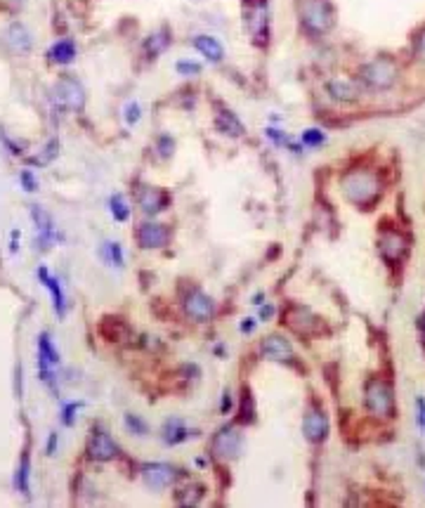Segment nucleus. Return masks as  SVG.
<instances>
[{"label":"nucleus","mask_w":425,"mask_h":508,"mask_svg":"<svg viewBox=\"0 0 425 508\" xmlns=\"http://www.w3.org/2000/svg\"><path fill=\"white\" fill-rule=\"evenodd\" d=\"M343 192L354 206L368 208L380 199L382 185L378 175L371 171H352L343 178Z\"/></svg>","instance_id":"f257e3e1"},{"label":"nucleus","mask_w":425,"mask_h":508,"mask_svg":"<svg viewBox=\"0 0 425 508\" xmlns=\"http://www.w3.org/2000/svg\"><path fill=\"white\" fill-rule=\"evenodd\" d=\"M366 409L375 419H392L395 416V390L387 380L371 378L366 383Z\"/></svg>","instance_id":"f03ea898"},{"label":"nucleus","mask_w":425,"mask_h":508,"mask_svg":"<svg viewBox=\"0 0 425 508\" xmlns=\"http://www.w3.org/2000/svg\"><path fill=\"white\" fill-rule=\"evenodd\" d=\"M397 76H400V69H397V64L390 57H378L361 67V81L375 90L392 88L397 83Z\"/></svg>","instance_id":"7ed1b4c3"},{"label":"nucleus","mask_w":425,"mask_h":508,"mask_svg":"<svg viewBox=\"0 0 425 508\" xmlns=\"http://www.w3.org/2000/svg\"><path fill=\"white\" fill-rule=\"evenodd\" d=\"M302 24L314 36H322L333 26V10L326 0H305L302 3Z\"/></svg>","instance_id":"20e7f679"},{"label":"nucleus","mask_w":425,"mask_h":508,"mask_svg":"<svg viewBox=\"0 0 425 508\" xmlns=\"http://www.w3.org/2000/svg\"><path fill=\"white\" fill-rule=\"evenodd\" d=\"M283 324L300 336H317L324 331V322L305 305H290L286 312H283Z\"/></svg>","instance_id":"39448f33"},{"label":"nucleus","mask_w":425,"mask_h":508,"mask_svg":"<svg viewBox=\"0 0 425 508\" xmlns=\"http://www.w3.org/2000/svg\"><path fill=\"white\" fill-rule=\"evenodd\" d=\"M55 100L62 109L67 111H81L85 104V93L83 86L78 83L74 76H62L55 86Z\"/></svg>","instance_id":"423d86ee"},{"label":"nucleus","mask_w":425,"mask_h":508,"mask_svg":"<svg viewBox=\"0 0 425 508\" xmlns=\"http://www.w3.org/2000/svg\"><path fill=\"white\" fill-rule=\"evenodd\" d=\"M210 449L217 458L232 461V458H237L241 451H244V437H241V433L237 428L227 426L222 430H217V435L212 437Z\"/></svg>","instance_id":"0eeeda50"},{"label":"nucleus","mask_w":425,"mask_h":508,"mask_svg":"<svg viewBox=\"0 0 425 508\" xmlns=\"http://www.w3.org/2000/svg\"><path fill=\"white\" fill-rule=\"evenodd\" d=\"M85 451H88V456L92 458V461L104 463V461H113V458L118 456V444L111 440V435L106 433V430L95 428L90 433L88 449Z\"/></svg>","instance_id":"6e6552de"},{"label":"nucleus","mask_w":425,"mask_h":508,"mask_svg":"<svg viewBox=\"0 0 425 508\" xmlns=\"http://www.w3.org/2000/svg\"><path fill=\"white\" fill-rule=\"evenodd\" d=\"M142 480L149 490H166L177 480V468L170 463H144L142 465Z\"/></svg>","instance_id":"1a4fd4ad"},{"label":"nucleus","mask_w":425,"mask_h":508,"mask_svg":"<svg viewBox=\"0 0 425 508\" xmlns=\"http://www.w3.org/2000/svg\"><path fill=\"white\" fill-rule=\"evenodd\" d=\"M184 312L189 320L194 322H208L215 315V300L208 293H203L201 288H194L187 298H184Z\"/></svg>","instance_id":"9d476101"},{"label":"nucleus","mask_w":425,"mask_h":508,"mask_svg":"<svg viewBox=\"0 0 425 508\" xmlns=\"http://www.w3.org/2000/svg\"><path fill=\"white\" fill-rule=\"evenodd\" d=\"M31 220L35 225V232H38V244H42L40 249H50V244L60 242L62 235L57 232V225L52 220V215L47 213L45 208L40 206H31Z\"/></svg>","instance_id":"9b49d317"},{"label":"nucleus","mask_w":425,"mask_h":508,"mask_svg":"<svg viewBox=\"0 0 425 508\" xmlns=\"http://www.w3.org/2000/svg\"><path fill=\"white\" fill-rule=\"evenodd\" d=\"M135 239H137V244L147 251L163 249V246L170 242V232L166 225L161 222H144L135 230Z\"/></svg>","instance_id":"f8f14e48"},{"label":"nucleus","mask_w":425,"mask_h":508,"mask_svg":"<svg viewBox=\"0 0 425 508\" xmlns=\"http://www.w3.org/2000/svg\"><path fill=\"white\" fill-rule=\"evenodd\" d=\"M302 435L310 442H324L329 435V416L319 407H310L302 416Z\"/></svg>","instance_id":"ddd939ff"},{"label":"nucleus","mask_w":425,"mask_h":508,"mask_svg":"<svg viewBox=\"0 0 425 508\" xmlns=\"http://www.w3.org/2000/svg\"><path fill=\"white\" fill-rule=\"evenodd\" d=\"M248 31H251L253 40L258 45L267 43L269 36V15H267V5L265 0H255L251 8V17H248Z\"/></svg>","instance_id":"4468645a"},{"label":"nucleus","mask_w":425,"mask_h":508,"mask_svg":"<svg viewBox=\"0 0 425 508\" xmlns=\"http://www.w3.org/2000/svg\"><path fill=\"white\" fill-rule=\"evenodd\" d=\"M260 352L265 359H272V362H281V364H288L293 362V348H290L288 338L283 336H267L265 341L260 345Z\"/></svg>","instance_id":"2eb2a0df"},{"label":"nucleus","mask_w":425,"mask_h":508,"mask_svg":"<svg viewBox=\"0 0 425 508\" xmlns=\"http://www.w3.org/2000/svg\"><path fill=\"white\" fill-rule=\"evenodd\" d=\"M38 279H40V284L50 291V295H52V307H55L57 317H64L67 315V295H64L62 281L57 279L45 265L38 267Z\"/></svg>","instance_id":"dca6fc26"},{"label":"nucleus","mask_w":425,"mask_h":508,"mask_svg":"<svg viewBox=\"0 0 425 508\" xmlns=\"http://www.w3.org/2000/svg\"><path fill=\"white\" fill-rule=\"evenodd\" d=\"M137 203L147 215H156V213H161V210L168 208L170 196L159 187H142L140 194H137Z\"/></svg>","instance_id":"f3484780"},{"label":"nucleus","mask_w":425,"mask_h":508,"mask_svg":"<svg viewBox=\"0 0 425 508\" xmlns=\"http://www.w3.org/2000/svg\"><path fill=\"white\" fill-rule=\"evenodd\" d=\"M329 95L336 102H357L359 100V86L350 79H333L329 81Z\"/></svg>","instance_id":"a211bd4d"},{"label":"nucleus","mask_w":425,"mask_h":508,"mask_svg":"<svg viewBox=\"0 0 425 508\" xmlns=\"http://www.w3.org/2000/svg\"><path fill=\"white\" fill-rule=\"evenodd\" d=\"M191 45L196 47L198 52L203 55L208 62H222L225 57V47L222 43L215 38V36H208V33H201V36H194V40H191Z\"/></svg>","instance_id":"6ab92c4d"},{"label":"nucleus","mask_w":425,"mask_h":508,"mask_svg":"<svg viewBox=\"0 0 425 508\" xmlns=\"http://www.w3.org/2000/svg\"><path fill=\"white\" fill-rule=\"evenodd\" d=\"M404 251H407V242H404V237L397 235V232H387V235L380 239V256L385 258L387 263L402 260Z\"/></svg>","instance_id":"aec40b11"},{"label":"nucleus","mask_w":425,"mask_h":508,"mask_svg":"<svg viewBox=\"0 0 425 508\" xmlns=\"http://www.w3.org/2000/svg\"><path fill=\"white\" fill-rule=\"evenodd\" d=\"M161 433H163V442L170 444V447H173V444H180L184 440H189V437H191V430L184 426L180 419L166 421V426H163Z\"/></svg>","instance_id":"412c9836"},{"label":"nucleus","mask_w":425,"mask_h":508,"mask_svg":"<svg viewBox=\"0 0 425 508\" xmlns=\"http://www.w3.org/2000/svg\"><path fill=\"white\" fill-rule=\"evenodd\" d=\"M50 60L55 64H71L76 60V43L71 38H62L50 47Z\"/></svg>","instance_id":"4be33fe9"},{"label":"nucleus","mask_w":425,"mask_h":508,"mask_svg":"<svg viewBox=\"0 0 425 508\" xmlns=\"http://www.w3.org/2000/svg\"><path fill=\"white\" fill-rule=\"evenodd\" d=\"M7 43H10L17 52H28L33 45V40H31V33H28L26 26L12 24L10 31H7Z\"/></svg>","instance_id":"5701e85b"},{"label":"nucleus","mask_w":425,"mask_h":508,"mask_svg":"<svg viewBox=\"0 0 425 508\" xmlns=\"http://www.w3.org/2000/svg\"><path fill=\"white\" fill-rule=\"evenodd\" d=\"M97 329H99V334H102L109 343H116V341H120V338L128 334L123 320H118V317H104V320L99 322Z\"/></svg>","instance_id":"b1692460"},{"label":"nucleus","mask_w":425,"mask_h":508,"mask_svg":"<svg viewBox=\"0 0 425 508\" xmlns=\"http://www.w3.org/2000/svg\"><path fill=\"white\" fill-rule=\"evenodd\" d=\"M38 362L42 364H50V366H57L62 362V357H60V352H57L55 348V343H52V338H50V334H42L38 336Z\"/></svg>","instance_id":"393cba45"},{"label":"nucleus","mask_w":425,"mask_h":508,"mask_svg":"<svg viewBox=\"0 0 425 508\" xmlns=\"http://www.w3.org/2000/svg\"><path fill=\"white\" fill-rule=\"evenodd\" d=\"M217 128L222 130L225 135H234V137L244 135V123H241L232 111H220L217 114Z\"/></svg>","instance_id":"a878e982"},{"label":"nucleus","mask_w":425,"mask_h":508,"mask_svg":"<svg viewBox=\"0 0 425 508\" xmlns=\"http://www.w3.org/2000/svg\"><path fill=\"white\" fill-rule=\"evenodd\" d=\"M102 258L104 263H109L111 267H123V249L118 242H104L102 244Z\"/></svg>","instance_id":"bb28decb"},{"label":"nucleus","mask_w":425,"mask_h":508,"mask_svg":"<svg viewBox=\"0 0 425 508\" xmlns=\"http://www.w3.org/2000/svg\"><path fill=\"white\" fill-rule=\"evenodd\" d=\"M109 210H111V218H113L116 222L130 220V208H128L123 194H113V196H111V199H109Z\"/></svg>","instance_id":"cd10ccee"},{"label":"nucleus","mask_w":425,"mask_h":508,"mask_svg":"<svg viewBox=\"0 0 425 508\" xmlns=\"http://www.w3.org/2000/svg\"><path fill=\"white\" fill-rule=\"evenodd\" d=\"M28 468H31V463H28V454L24 451V456H21V463H19V470L17 475H14V485H17V490L21 494H31V485H28Z\"/></svg>","instance_id":"c85d7f7f"},{"label":"nucleus","mask_w":425,"mask_h":508,"mask_svg":"<svg viewBox=\"0 0 425 508\" xmlns=\"http://www.w3.org/2000/svg\"><path fill=\"white\" fill-rule=\"evenodd\" d=\"M147 52L149 55H161L163 50L168 47V38H166V31H159V33H152V36L147 38Z\"/></svg>","instance_id":"c756f323"},{"label":"nucleus","mask_w":425,"mask_h":508,"mask_svg":"<svg viewBox=\"0 0 425 508\" xmlns=\"http://www.w3.org/2000/svg\"><path fill=\"white\" fill-rule=\"evenodd\" d=\"M83 409V402H67L62 407V423L64 426H74L76 423V414Z\"/></svg>","instance_id":"7c9ffc66"},{"label":"nucleus","mask_w":425,"mask_h":508,"mask_svg":"<svg viewBox=\"0 0 425 508\" xmlns=\"http://www.w3.org/2000/svg\"><path fill=\"white\" fill-rule=\"evenodd\" d=\"M302 142L307 147H319L326 142V132H322L319 128H307L302 130Z\"/></svg>","instance_id":"2f4dec72"},{"label":"nucleus","mask_w":425,"mask_h":508,"mask_svg":"<svg viewBox=\"0 0 425 508\" xmlns=\"http://www.w3.org/2000/svg\"><path fill=\"white\" fill-rule=\"evenodd\" d=\"M125 428L130 430L132 435H144L147 430H149L147 423L142 421L140 416H132V414H125Z\"/></svg>","instance_id":"473e14b6"},{"label":"nucleus","mask_w":425,"mask_h":508,"mask_svg":"<svg viewBox=\"0 0 425 508\" xmlns=\"http://www.w3.org/2000/svg\"><path fill=\"white\" fill-rule=\"evenodd\" d=\"M140 118H142V107H140L137 102H130V104L125 107V123H128V125H135V123L140 121Z\"/></svg>","instance_id":"72a5a7b5"},{"label":"nucleus","mask_w":425,"mask_h":508,"mask_svg":"<svg viewBox=\"0 0 425 508\" xmlns=\"http://www.w3.org/2000/svg\"><path fill=\"white\" fill-rule=\"evenodd\" d=\"M175 69L182 76H196L198 72H201V64H196V62H177Z\"/></svg>","instance_id":"f704fd0d"},{"label":"nucleus","mask_w":425,"mask_h":508,"mask_svg":"<svg viewBox=\"0 0 425 508\" xmlns=\"http://www.w3.org/2000/svg\"><path fill=\"white\" fill-rule=\"evenodd\" d=\"M19 180H21V187H24L26 192H35V189H38V182H35V175L31 171H21Z\"/></svg>","instance_id":"c9c22d12"},{"label":"nucleus","mask_w":425,"mask_h":508,"mask_svg":"<svg viewBox=\"0 0 425 508\" xmlns=\"http://www.w3.org/2000/svg\"><path fill=\"white\" fill-rule=\"evenodd\" d=\"M265 132H267V137L272 140V142H276V145H288V137L283 135L281 130H276V128H267Z\"/></svg>","instance_id":"e433bc0d"},{"label":"nucleus","mask_w":425,"mask_h":508,"mask_svg":"<svg viewBox=\"0 0 425 508\" xmlns=\"http://www.w3.org/2000/svg\"><path fill=\"white\" fill-rule=\"evenodd\" d=\"M416 409H418V416H416L418 426H421V430H425V400L423 397L416 400Z\"/></svg>","instance_id":"4c0bfd02"},{"label":"nucleus","mask_w":425,"mask_h":508,"mask_svg":"<svg viewBox=\"0 0 425 508\" xmlns=\"http://www.w3.org/2000/svg\"><path fill=\"white\" fill-rule=\"evenodd\" d=\"M255 327H258V324H255L253 317H246V320L241 322V331H244V334H253Z\"/></svg>","instance_id":"58836bf2"},{"label":"nucleus","mask_w":425,"mask_h":508,"mask_svg":"<svg viewBox=\"0 0 425 508\" xmlns=\"http://www.w3.org/2000/svg\"><path fill=\"white\" fill-rule=\"evenodd\" d=\"M45 451H47V454H50V456H52V454H55V451H57V433H50Z\"/></svg>","instance_id":"ea45409f"},{"label":"nucleus","mask_w":425,"mask_h":508,"mask_svg":"<svg viewBox=\"0 0 425 508\" xmlns=\"http://www.w3.org/2000/svg\"><path fill=\"white\" fill-rule=\"evenodd\" d=\"M418 55H421V57L425 60V31L421 33V36H418Z\"/></svg>","instance_id":"a19ab883"},{"label":"nucleus","mask_w":425,"mask_h":508,"mask_svg":"<svg viewBox=\"0 0 425 508\" xmlns=\"http://www.w3.org/2000/svg\"><path fill=\"white\" fill-rule=\"evenodd\" d=\"M272 312H274V307H272V305H265V307H262V317H272Z\"/></svg>","instance_id":"79ce46f5"},{"label":"nucleus","mask_w":425,"mask_h":508,"mask_svg":"<svg viewBox=\"0 0 425 508\" xmlns=\"http://www.w3.org/2000/svg\"><path fill=\"white\" fill-rule=\"evenodd\" d=\"M230 409V393H225V402H222V412Z\"/></svg>","instance_id":"37998d69"},{"label":"nucleus","mask_w":425,"mask_h":508,"mask_svg":"<svg viewBox=\"0 0 425 508\" xmlns=\"http://www.w3.org/2000/svg\"><path fill=\"white\" fill-rule=\"evenodd\" d=\"M421 327H423V331H425V315H423V320H421Z\"/></svg>","instance_id":"c03bdc74"}]
</instances>
